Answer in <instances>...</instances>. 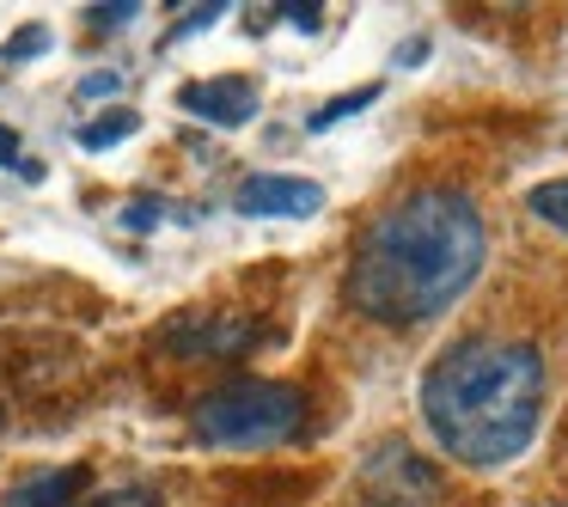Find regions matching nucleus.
Listing matches in <instances>:
<instances>
[{
	"instance_id": "7",
	"label": "nucleus",
	"mask_w": 568,
	"mask_h": 507,
	"mask_svg": "<svg viewBox=\"0 0 568 507\" xmlns=\"http://www.w3.org/2000/svg\"><path fill=\"white\" fill-rule=\"evenodd\" d=\"M135 129H141V116H135V111H116V116H104V123H80V129H74V141L99 153V148H116L123 135H135Z\"/></svg>"
},
{
	"instance_id": "1",
	"label": "nucleus",
	"mask_w": 568,
	"mask_h": 507,
	"mask_svg": "<svg viewBox=\"0 0 568 507\" xmlns=\"http://www.w3.org/2000/svg\"><path fill=\"white\" fill-rule=\"evenodd\" d=\"M483 257H489V233L470 196L416 190L361 233L355 263H348V300L373 324L409 331L458 306L465 287L483 275Z\"/></svg>"
},
{
	"instance_id": "6",
	"label": "nucleus",
	"mask_w": 568,
	"mask_h": 507,
	"mask_svg": "<svg viewBox=\"0 0 568 507\" xmlns=\"http://www.w3.org/2000/svg\"><path fill=\"white\" fill-rule=\"evenodd\" d=\"M80 489H87V470H80V465H55V470L26 477L19 489H7V501H0V507H74Z\"/></svg>"
},
{
	"instance_id": "8",
	"label": "nucleus",
	"mask_w": 568,
	"mask_h": 507,
	"mask_svg": "<svg viewBox=\"0 0 568 507\" xmlns=\"http://www.w3.org/2000/svg\"><path fill=\"white\" fill-rule=\"evenodd\" d=\"M526 209L538 214V221H550L556 233H568V178H556V184H538L526 196Z\"/></svg>"
},
{
	"instance_id": "14",
	"label": "nucleus",
	"mask_w": 568,
	"mask_h": 507,
	"mask_svg": "<svg viewBox=\"0 0 568 507\" xmlns=\"http://www.w3.org/2000/svg\"><path fill=\"white\" fill-rule=\"evenodd\" d=\"M282 13L294 19L300 31H318V13H324V7H282Z\"/></svg>"
},
{
	"instance_id": "13",
	"label": "nucleus",
	"mask_w": 568,
	"mask_h": 507,
	"mask_svg": "<svg viewBox=\"0 0 568 507\" xmlns=\"http://www.w3.org/2000/svg\"><path fill=\"white\" fill-rule=\"evenodd\" d=\"M87 507H160V501H153V489H111V495H99V501H87Z\"/></svg>"
},
{
	"instance_id": "2",
	"label": "nucleus",
	"mask_w": 568,
	"mask_h": 507,
	"mask_svg": "<svg viewBox=\"0 0 568 507\" xmlns=\"http://www.w3.org/2000/svg\"><path fill=\"white\" fill-rule=\"evenodd\" d=\"M434 446L470 470L514 465L544 422V355L531 343H458L422 373Z\"/></svg>"
},
{
	"instance_id": "11",
	"label": "nucleus",
	"mask_w": 568,
	"mask_h": 507,
	"mask_svg": "<svg viewBox=\"0 0 568 507\" xmlns=\"http://www.w3.org/2000/svg\"><path fill=\"white\" fill-rule=\"evenodd\" d=\"M31 50H50V31H43V26H26L0 55H7V62H19V55H31Z\"/></svg>"
},
{
	"instance_id": "3",
	"label": "nucleus",
	"mask_w": 568,
	"mask_h": 507,
	"mask_svg": "<svg viewBox=\"0 0 568 507\" xmlns=\"http://www.w3.org/2000/svg\"><path fill=\"white\" fill-rule=\"evenodd\" d=\"M190 428H196V440L226 446V453L233 446L239 453L245 446H282L306 428V397L275 379H233L190 409Z\"/></svg>"
},
{
	"instance_id": "4",
	"label": "nucleus",
	"mask_w": 568,
	"mask_h": 507,
	"mask_svg": "<svg viewBox=\"0 0 568 507\" xmlns=\"http://www.w3.org/2000/svg\"><path fill=\"white\" fill-rule=\"evenodd\" d=\"M178 104H184L190 116H202V123H214V129H239V123L257 116V87L239 80V74H221V80H196V87H184Z\"/></svg>"
},
{
	"instance_id": "10",
	"label": "nucleus",
	"mask_w": 568,
	"mask_h": 507,
	"mask_svg": "<svg viewBox=\"0 0 568 507\" xmlns=\"http://www.w3.org/2000/svg\"><path fill=\"white\" fill-rule=\"evenodd\" d=\"M141 13V7H129V0H111V7H92V26H99V31H116V26H129V19H135Z\"/></svg>"
},
{
	"instance_id": "12",
	"label": "nucleus",
	"mask_w": 568,
	"mask_h": 507,
	"mask_svg": "<svg viewBox=\"0 0 568 507\" xmlns=\"http://www.w3.org/2000/svg\"><path fill=\"white\" fill-rule=\"evenodd\" d=\"M116 87H123V74H111V68H99V74H87V80H80V87H74V92H80V99H87V104H92V99H111V92H116Z\"/></svg>"
},
{
	"instance_id": "15",
	"label": "nucleus",
	"mask_w": 568,
	"mask_h": 507,
	"mask_svg": "<svg viewBox=\"0 0 568 507\" xmlns=\"http://www.w3.org/2000/svg\"><path fill=\"white\" fill-rule=\"evenodd\" d=\"M379 507H385V501H379Z\"/></svg>"
},
{
	"instance_id": "5",
	"label": "nucleus",
	"mask_w": 568,
	"mask_h": 507,
	"mask_svg": "<svg viewBox=\"0 0 568 507\" xmlns=\"http://www.w3.org/2000/svg\"><path fill=\"white\" fill-rule=\"evenodd\" d=\"M239 209L245 214H287V221H306L324 209V190L312 178H282V172H257L239 184Z\"/></svg>"
},
{
	"instance_id": "9",
	"label": "nucleus",
	"mask_w": 568,
	"mask_h": 507,
	"mask_svg": "<svg viewBox=\"0 0 568 507\" xmlns=\"http://www.w3.org/2000/svg\"><path fill=\"white\" fill-rule=\"evenodd\" d=\"M373 99H379V87H355V92H343V99H331L324 111H312V129H331V123H343V116L367 111Z\"/></svg>"
}]
</instances>
